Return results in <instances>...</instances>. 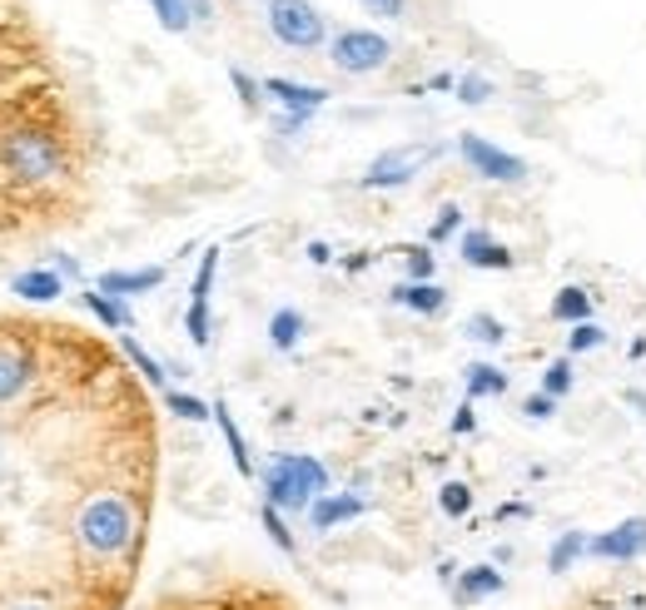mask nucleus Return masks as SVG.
Masks as SVG:
<instances>
[{"label":"nucleus","instance_id":"nucleus-29","mask_svg":"<svg viewBox=\"0 0 646 610\" xmlns=\"http://www.w3.org/2000/svg\"><path fill=\"white\" fill-rule=\"evenodd\" d=\"M404 269H408V283H433V273H438V253L433 249H404Z\"/></svg>","mask_w":646,"mask_h":610},{"label":"nucleus","instance_id":"nucleus-9","mask_svg":"<svg viewBox=\"0 0 646 610\" xmlns=\"http://www.w3.org/2000/svg\"><path fill=\"white\" fill-rule=\"evenodd\" d=\"M458 259L468 263V269H483V273H507L513 269V249L507 243H497L487 229H463V239H458Z\"/></svg>","mask_w":646,"mask_h":610},{"label":"nucleus","instance_id":"nucleus-39","mask_svg":"<svg viewBox=\"0 0 646 610\" xmlns=\"http://www.w3.org/2000/svg\"><path fill=\"white\" fill-rule=\"evenodd\" d=\"M46 269H56L60 278H80V259H76V253H56Z\"/></svg>","mask_w":646,"mask_h":610},{"label":"nucleus","instance_id":"nucleus-8","mask_svg":"<svg viewBox=\"0 0 646 610\" xmlns=\"http://www.w3.org/2000/svg\"><path fill=\"white\" fill-rule=\"evenodd\" d=\"M215 273H219V249H209L205 259H199V273H195V283H189V308H185V333L195 348H209V333H215V323H209V288H215Z\"/></svg>","mask_w":646,"mask_h":610},{"label":"nucleus","instance_id":"nucleus-34","mask_svg":"<svg viewBox=\"0 0 646 610\" xmlns=\"http://www.w3.org/2000/svg\"><path fill=\"white\" fill-rule=\"evenodd\" d=\"M10 223H20V194L6 184V179H0V233H6Z\"/></svg>","mask_w":646,"mask_h":610},{"label":"nucleus","instance_id":"nucleus-16","mask_svg":"<svg viewBox=\"0 0 646 610\" xmlns=\"http://www.w3.org/2000/svg\"><path fill=\"white\" fill-rule=\"evenodd\" d=\"M507 388H513V378H507L503 368H493V362H468V368H463V392H468V402L503 398Z\"/></svg>","mask_w":646,"mask_h":610},{"label":"nucleus","instance_id":"nucleus-28","mask_svg":"<svg viewBox=\"0 0 646 610\" xmlns=\"http://www.w3.org/2000/svg\"><path fill=\"white\" fill-rule=\"evenodd\" d=\"M165 407L179 417V422H205V417H215V407L199 402L195 392H165Z\"/></svg>","mask_w":646,"mask_h":610},{"label":"nucleus","instance_id":"nucleus-25","mask_svg":"<svg viewBox=\"0 0 646 610\" xmlns=\"http://www.w3.org/2000/svg\"><path fill=\"white\" fill-rule=\"evenodd\" d=\"M150 10L160 16L165 30H175V36H185V30L195 26V6H189V0H150Z\"/></svg>","mask_w":646,"mask_h":610},{"label":"nucleus","instance_id":"nucleus-27","mask_svg":"<svg viewBox=\"0 0 646 610\" xmlns=\"http://www.w3.org/2000/svg\"><path fill=\"white\" fill-rule=\"evenodd\" d=\"M438 507H443V517L463 521L473 511V487H468V481H448V487L438 491Z\"/></svg>","mask_w":646,"mask_h":610},{"label":"nucleus","instance_id":"nucleus-18","mask_svg":"<svg viewBox=\"0 0 646 610\" xmlns=\"http://www.w3.org/2000/svg\"><path fill=\"white\" fill-rule=\"evenodd\" d=\"M587 546H592L587 531H577V527L563 531V537H557L553 546H547V571H553V576H567L572 566H577L582 556H587Z\"/></svg>","mask_w":646,"mask_h":610},{"label":"nucleus","instance_id":"nucleus-44","mask_svg":"<svg viewBox=\"0 0 646 610\" xmlns=\"http://www.w3.org/2000/svg\"><path fill=\"white\" fill-rule=\"evenodd\" d=\"M264 6H269V0H264Z\"/></svg>","mask_w":646,"mask_h":610},{"label":"nucleus","instance_id":"nucleus-12","mask_svg":"<svg viewBox=\"0 0 646 610\" xmlns=\"http://www.w3.org/2000/svg\"><path fill=\"white\" fill-rule=\"evenodd\" d=\"M364 511H368V501L354 497V491H324V497L309 507V527L334 531V527H344V521H358Z\"/></svg>","mask_w":646,"mask_h":610},{"label":"nucleus","instance_id":"nucleus-3","mask_svg":"<svg viewBox=\"0 0 646 610\" xmlns=\"http://www.w3.org/2000/svg\"><path fill=\"white\" fill-rule=\"evenodd\" d=\"M264 26L294 56H314V50L328 46V20L314 0H269L264 6Z\"/></svg>","mask_w":646,"mask_h":610},{"label":"nucleus","instance_id":"nucleus-4","mask_svg":"<svg viewBox=\"0 0 646 610\" xmlns=\"http://www.w3.org/2000/svg\"><path fill=\"white\" fill-rule=\"evenodd\" d=\"M328 60H334V70L364 80V74L388 70V60H394V40L378 36V30L348 26V30H334V36H328Z\"/></svg>","mask_w":646,"mask_h":610},{"label":"nucleus","instance_id":"nucleus-30","mask_svg":"<svg viewBox=\"0 0 646 610\" xmlns=\"http://www.w3.org/2000/svg\"><path fill=\"white\" fill-rule=\"evenodd\" d=\"M602 342H607V328L602 323H577L567 333V358H582V352H597Z\"/></svg>","mask_w":646,"mask_h":610},{"label":"nucleus","instance_id":"nucleus-23","mask_svg":"<svg viewBox=\"0 0 646 610\" xmlns=\"http://www.w3.org/2000/svg\"><path fill=\"white\" fill-rule=\"evenodd\" d=\"M463 333H468L473 342H483V348H503L507 323H503V318H493V313H473L468 323H463Z\"/></svg>","mask_w":646,"mask_h":610},{"label":"nucleus","instance_id":"nucleus-21","mask_svg":"<svg viewBox=\"0 0 646 610\" xmlns=\"http://www.w3.org/2000/svg\"><path fill=\"white\" fill-rule=\"evenodd\" d=\"M304 328H309V318H304L299 308H279V313L269 318V342L279 352H294L304 342Z\"/></svg>","mask_w":646,"mask_h":610},{"label":"nucleus","instance_id":"nucleus-31","mask_svg":"<svg viewBox=\"0 0 646 610\" xmlns=\"http://www.w3.org/2000/svg\"><path fill=\"white\" fill-rule=\"evenodd\" d=\"M453 94H458L463 104H473V110H478V104H487L497 94V84L487 80V74H463V80L453 84Z\"/></svg>","mask_w":646,"mask_h":610},{"label":"nucleus","instance_id":"nucleus-7","mask_svg":"<svg viewBox=\"0 0 646 610\" xmlns=\"http://www.w3.org/2000/svg\"><path fill=\"white\" fill-rule=\"evenodd\" d=\"M587 556H592V561H607V566L642 561V556H646V517H627V521H617V527L597 531L592 546H587Z\"/></svg>","mask_w":646,"mask_h":610},{"label":"nucleus","instance_id":"nucleus-14","mask_svg":"<svg viewBox=\"0 0 646 610\" xmlns=\"http://www.w3.org/2000/svg\"><path fill=\"white\" fill-rule=\"evenodd\" d=\"M10 293L26 298V303H56V298L66 293V278L56 269H26V273L10 278Z\"/></svg>","mask_w":646,"mask_h":610},{"label":"nucleus","instance_id":"nucleus-42","mask_svg":"<svg viewBox=\"0 0 646 610\" xmlns=\"http://www.w3.org/2000/svg\"><path fill=\"white\" fill-rule=\"evenodd\" d=\"M344 269H348V273H364V269H368V253H354V259H348Z\"/></svg>","mask_w":646,"mask_h":610},{"label":"nucleus","instance_id":"nucleus-41","mask_svg":"<svg viewBox=\"0 0 646 610\" xmlns=\"http://www.w3.org/2000/svg\"><path fill=\"white\" fill-rule=\"evenodd\" d=\"M622 398H627V402H632V407H637V412L646 417V392H642V388H627V392H622Z\"/></svg>","mask_w":646,"mask_h":610},{"label":"nucleus","instance_id":"nucleus-17","mask_svg":"<svg viewBox=\"0 0 646 610\" xmlns=\"http://www.w3.org/2000/svg\"><path fill=\"white\" fill-rule=\"evenodd\" d=\"M215 427H219V437H225L229 457H235V472H239V477H254V457H249V442H244V432H239L235 412H229V402H215Z\"/></svg>","mask_w":646,"mask_h":610},{"label":"nucleus","instance_id":"nucleus-15","mask_svg":"<svg viewBox=\"0 0 646 610\" xmlns=\"http://www.w3.org/2000/svg\"><path fill=\"white\" fill-rule=\"evenodd\" d=\"M388 298H394L398 308L423 313V318H438L443 308H448V288H443V283H398Z\"/></svg>","mask_w":646,"mask_h":610},{"label":"nucleus","instance_id":"nucleus-35","mask_svg":"<svg viewBox=\"0 0 646 610\" xmlns=\"http://www.w3.org/2000/svg\"><path fill=\"white\" fill-rule=\"evenodd\" d=\"M358 6L378 20H404L408 16V0H358Z\"/></svg>","mask_w":646,"mask_h":610},{"label":"nucleus","instance_id":"nucleus-5","mask_svg":"<svg viewBox=\"0 0 646 610\" xmlns=\"http://www.w3.org/2000/svg\"><path fill=\"white\" fill-rule=\"evenodd\" d=\"M458 159L473 169L478 179H487V184H527V159L507 154L503 144H493V139L483 134H458Z\"/></svg>","mask_w":646,"mask_h":610},{"label":"nucleus","instance_id":"nucleus-43","mask_svg":"<svg viewBox=\"0 0 646 610\" xmlns=\"http://www.w3.org/2000/svg\"><path fill=\"white\" fill-rule=\"evenodd\" d=\"M16 610H56L50 601H26V606H16Z\"/></svg>","mask_w":646,"mask_h":610},{"label":"nucleus","instance_id":"nucleus-6","mask_svg":"<svg viewBox=\"0 0 646 610\" xmlns=\"http://www.w3.org/2000/svg\"><path fill=\"white\" fill-rule=\"evenodd\" d=\"M438 154H443V144H404V149H384V154H378L374 164L364 169L358 189H404V184H413V179L423 174V164H433Z\"/></svg>","mask_w":646,"mask_h":610},{"label":"nucleus","instance_id":"nucleus-19","mask_svg":"<svg viewBox=\"0 0 646 610\" xmlns=\"http://www.w3.org/2000/svg\"><path fill=\"white\" fill-rule=\"evenodd\" d=\"M553 323H567V328H577V323H592V293L587 288H577V283H567L563 293L553 298Z\"/></svg>","mask_w":646,"mask_h":610},{"label":"nucleus","instance_id":"nucleus-20","mask_svg":"<svg viewBox=\"0 0 646 610\" xmlns=\"http://www.w3.org/2000/svg\"><path fill=\"white\" fill-rule=\"evenodd\" d=\"M80 303L90 308L110 333H125V328H130V308H125V298H110V293H100V288H90V293H80Z\"/></svg>","mask_w":646,"mask_h":610},{"label":"nucleus","instance_id":"nucleus-32","mask_svg":"<svg viewBox=\"0 0 646 610\" xmlns=\"http://www.w3.org/2000/svg\"><path fill=\"white\" fill-rule=\"evenodd\" d=\"M229 84L239 90V100H244V110H259L269 94H264V80H254L249 70H239V66H229Z\"/></svg>","mask_w":646,"mask_h":610},{"label":"nucleus","instance_id":"nucleus-40","mask_svg":"<svg viewBox=\"0 0 646 610\" xmlns=\"http://www.w3.org/2000/svg\"><path fill=\"white\" fill-rule=\"evenodd\" d=\"M328 259H334V249H328L324 239H314L309 243V263H328Z\"/></svg>","mask_w":646,"mask_h":610},{"label":"nucleus","instance_id":"nucleus-11","mask_svg":"<svg viewBox=\"0 0 646 610\" xmlns=\"http://www.w3.org/2000/svg\"><path fill=\"white\" fill-rule=\"evenodd\" d=\"M507 576L503 566H468V571H458V581H453V601L458 606H478V601H493V596H503Z\"/></svg>","mask_w":646,"mask_h":610},{"label":"nucleus","instance_id":"nucleus-2","mask_svg":"<svg viewBox=\"0 0 646 610\" xmlns=\"http://www.w3.org/2000/svg\"><path fill=\"white\" fill-rule=\"evenodd\" d=\"M264 501L294 517H309V507L328 491V467L309 452H274L259 472Z\"/></svg>","mask_w":646,"mask_h":610},{"label":"nucleus","instance_id":"nucleus-10","mask_svg":"<svg viewBox=\"0 0 646 610\" xmlns=\"http://www.w3.org/2000/svg\"><path fill=\"white\" fill-rule=\"evenodd\" d=\"M264 94H269V100H279V110H289V114H319L324 104L334 100L324 84L284 80V74H269V80H264Z\"/></svg>","mask_w":646,"mask_h":610},{"label":"nucleus","instance_id":"nucleus-13","mask_svg":"<svg viewBox=\"0 0 646 610\" xmlns=\"http://www.w3.org/2000/svg\"><path fill=\"white\" fill-rule=\"evenodd\" d=\"M165 283V269L160 263H150V269H115V273H100V293L110 298H140V293H155V288Z\"/></svg>","mask_w":646,"mask_h":610},{"label":"nucleus","instance_id":"nucleus-22","mask_svg":"<svg viewBox=\"0 0 646 610\" xmlns=\"http://www.w3.org/2000/svg\"><path fill=\"white\" fill-rule=\"evenodd\" d=\"M120 348H125V358L135 362V372H140V378L150 382V388H165V372H169V368H165L160 358H150V352H145V348H140V342H135L130 333L120 338Z\"/></svg>","mask_w":646,"mask_h":610},{"label":"nucleus","instance_id":"nucleus-26","mask_svg":"<svg viewBox=\"0 0 646 610\" xmlns=\"http://www.w3.org/2000/svg\"><path fill=\"white\" fill-rule=\"evenodd\" d=\"M572 382H577V372H572V358H557V362H547L543 388H537V392H547V398H557V402H563L567 392H572Z\"/></svg>","mask_w":646,"mask_h":610},{"label":"nucleus","instance_id":"nucleus-38","mask_svg":"<svg viewBox=\"0 0 646 610\" xmlns=\"http://www.w3.org/2000/svg\"><path fill=\"white\" fill-rule=\"evenodd\" d=\"M473 427H478V412H473V402H463L458 412H453V432H458V437H468Z\"/></svg>","mask_w":646,"mask_h":610},{"label":"nucleus","instance_id":"nucleus-24","mask_svg":"<svg viewBox=\"0 0 646 610\" xmlns=\"http://www.w3.org/2000/svg\"><path fill=\"white\" fill-rule=\"evenodd\" d=\"M259 521H264L269 541L279 546L284 556H299V541H294V531H289V521H284V511H279V507H269V501H264V507H259Z\"/></svg>","mask_w":646,"mask_h":610},{"label":"nucleus","instance_id":"nucleus-33","mask_svg":"<svg viewBox=\"0 0 646 610\" xmlns=\"http://www.w3.org/2000/svg\"><path fill=\"white\" fill-rule=\"evenodd\" d=\"M458 229H463V209L458 203H443L438 219H433V229H428V243H448Z\"/></svg>","mask_w":646,"mask_h":610},{"label":"nucleus","instance_id":"nucleus-1","mask_svg":"<svg viewBox=\"0 0 646 610\" xmlns=\"http://www.w3.org/2000/svg\"><path fill=\"white\" fill-rule=\"evenodd\" d=\"M76 174V159H70V139L40 114H16V120L0 124V179L16 189L20 199L40 194L50 184H66Z\"/></svg>","mask_w":646,"mask_h":610},{"label":"nucleus","instance_id":"nucleus-37","mask_svg":"<svg viewBox=\"0 0 646 610\" xmlns=\"http://www.w3.org/2000/svg\"><path fill=\"white\" fill-rule=\"evenodd\" d=\"M553 412H557V398H547V392H533V398L523 402V417H533V422H547Z\"/></svg>","mask_w":646,"mask_h":610},{"label":"nucleus","instance_id":"nucleus-36","mask_svg":"<svg viewBox=\"0 0 646 610\" xmlns=\"http://www.w3.org/2000/svg\"><path fill=\"white\" fill-rule=\"evenodd\" d=\"M309 120H314V114H289V110H279V120H274V134L299 139L304 130H309Z\"/></svg>","mask_w":646,"mask_h":610}]
</instances>
